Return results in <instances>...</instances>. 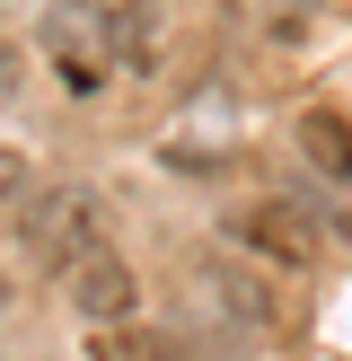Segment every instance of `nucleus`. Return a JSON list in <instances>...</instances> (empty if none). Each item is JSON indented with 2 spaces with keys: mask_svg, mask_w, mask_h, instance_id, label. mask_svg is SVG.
<instances>
[{
  "mask_svg": "<svg viewBox=\"0 0 352 361\" xmlns=\"http://www.w3.org/2000/svg\"><path fill=\"white\" fill-rule=\"evenodd\" d=\"M18 247H27L35 274L70 282L97 247H115V203H106L97 176H53V185L27 194V212H18Z\"/></svg>",
  "mask_w": 352,
  "mask_h": 361,
  "instance_id": "obj_1",
  "label": "nucleus"
},
{
  "mask_svg": "<svg viewBox=\"0 0 352 361\" xmlns=\"http://www.w3.org/2000/svg\"><path fill=\"white\" fill-rule=\"evenodd\" d=\"M220 247L246 256V264H264V274H317V256H326V238H317L282 194H256V203L220 212Z\"/></svg>",
  "mask_w": 352,
  "mask_h": 361,
  "instance_id": "obj_2",
  "label": "nucleus"
},
{
  "mask_svg": "<svg viewBox=\"0 0 352 361\" xmlns=\"http://www.w3.org/2000/svg\"><path fill=\"white\" fill-rule=\"evenodd\" d=\"M194 291H203V309L220 317V335H238V344H264V335L282 326V300H273V282H264L256 264H238L229 247L194 264Z\"/></svg>",
  "mask_w": 352,
  "mask_h": 361,
  "instance_id": "obj_3",
  "label": "nucleus"
},
{
  "mask_svg": "<svg viewBox=\"0 0 352 361\" xmlns=\"http://www.w3.org/2000/svg\"><path fill=\"white\" fill-rule=\"evenodd\" d=\"M97 53H106V80H158L168 71V9L158 0H115L97 18Z\"/></svg>",
  "mask_w": 352,
  "mask_h": 361,
  "instance_id": "obj_4",
  "label": "nucleus"
},
{
  "mask_svg": "<svg viewBox=\"0 0 352 361\" xmlns=\"http://www.w3.org/2000/svg\"><path fill=\"white\" fill-rule=\"evenodd\" d=\"M62 291H70V309H80L88 326H132L141 317V264L123 256V247H97Z\"/></svg>",
  "mask_w": 352,
  "mask_h": 361,
  "instance_id": "obj_5",
  "label": "nucleus"
},
{
  "mask_svg": "<svg viewBox=\"0 0 352 361\" xmlns=\"http://www.w3.org/2000/svg\"><path fill=\"white\" fill-rule=\"evenodd\" d=\"M291 141H299V159L317 168V185H334V194L352 185V123L334 115V106H299V115H291Z\"/></svg>",
  "mask_w": 352,
  "mask_h": 361,
  "instance_id": "obj_6",
  "label": "nucleus"
},
{
  "mask_svg": "<svg viewBox=\"0 0 352 361\" xmlns=\"http://www.w3.org/2000/svg\"><path fill=\"white\" fill-rule=\"evenodd\" d=\"M88 361H194V344L176 326H141L132 317V326H97L88 335Z\"/></svg>",
  "mask_w": 352,
  "mask_h": 361,
  "instance_id": "obj_7",
  "label": "nucleus"
},
{
  "mask_svg": "<svg viewBox=\"0 0 352 361\" xmlns=\"http://www.w3.org/2000/svg\"><path fill=\"white\" fill-rule=\"evenodd\" d=\"M27 194H35V159L18 150V141H0V212L18 221V212H27Z\"/></svg>",
  "mask_w": 352,
  "mask_h": 361,
  "instance_id": "obj_8",
  "label": "nucleus"
},
{
  "mask_svg": "<svg viewBox=\"0 0 352 361\" xmlns=\"http://www.w3.org/2000/svg\"><path fill=\"white\" fill-rule=\"evenodd\" d=\"M62 9H70V18H88V27H97V18L115 9V0H62Z\"/></svg>",
  "mask_w": 352,
  "mask_h": 361,
  "instance_id": "obj_9",
  "label": "nucleus"
},
{
  "mask_svg": "<svg viewBox=\"0 0 352 361\" xmlns=\"http://www.w3.org/2000/svg\"><path fill=\"white\" fill-rule=\"evenodd\" d=\"M9 300H18V282H9V264H0V317H9Z\"/></svg>",
  "mask_w": 352,
  "mask_h": 361,
  "instance_id": "obj_10",
  "label": "nucleus"
},
{
  "mask_svg": "<svg viewBox=\"0 0 352 361\" xmlns=\"http://www.w3.org/2000/svg\"><path fill=\"white\" fill-rule=\"evenodd\" d=\"M9 53H18V44H9V35H0V80H9V71H18V62H9Z\"/></svg>",
  "mask_w": 352,
  "mask_h": 361,
  "instance_id": "obj_11",
  "label": "nucleus"
}]
</instances>
